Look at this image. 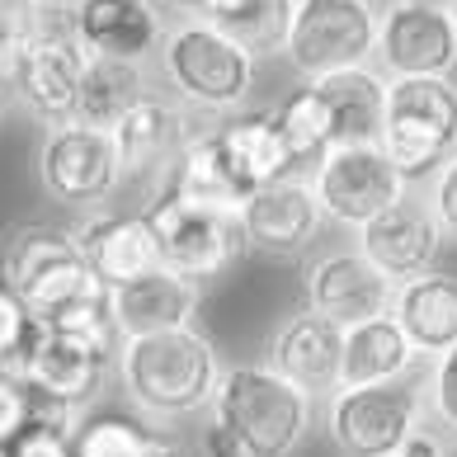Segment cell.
<instances>
[{
  "mask_svg": "<svg viewBox=\"0 0 457 457\" xmlns=\"http://www.w3.org/2000/svg\"><path fill=\"white\" fill-rule=\"evenodd\" d=\"M43 14L29 5V0H0V71L14 62V53L33 38Z\"/></svg>",
  "mask_w": 457,
  "mask_h": 457,
  "instance_id": "cell-34",
  "label": "cell"
},
{
  "mask_svg": "<svg viewBox=\"0 0 457 457\" xmlns=\"http://www.w3.org/2000/svg\"><path fill=\"white\" fill-rule=\"evenodd\" d=\"M198 457H245L241 444L231 438V429L208 411V420H203V429H198Z\"/></svg>",
  "mask_w": 457,
  "mask_h": 457,
  "instance_id": "cell-37",
  "label": "cell"
},
{
  "mask_svg": "<svg viewBox=\"0 0 457 457\" xmlns=\"http://www.w3.org/2000/svg\"><path fill=\"white\" fill-rule=\"evenodd\" d=\"M146 5H151V14H156L165 29L203 20V0H146Z\"/></svg>",
  "mask_w": 457,
  "mask_h": 457,
  "instance_id": "cell-38",
  "label": "cell"
},
{
  "mask_svg": "<svg viewBox=\"0 0 457 457\" xmlns=\"http://www.w3.org/2000/svg\"><path fill=\"white\" fill-rule=\"evenodd\" d=\"M392 457H453V444H444V438L429 434V429H420V434L405 438Z\"/></svg>",
  "mask_w": 457,
  "mask_h": 457,
  "instance_id": "cell-39",
  "label": "cell"
},
{
  "mask_svg": "<svg viewBox=\"0 0 457 457\" xmlns=\"http://www.w3.org/2000/svg\"><path fill=\"white\" fill-rule=\"evenodd\" d=\"M392 316L420 359H444L457 345V274L429 269V274L401 283Z\"/></svg>",
  "mask_w": 457,
  "mask_h": 457,
  "instance_id": "cell-22",
  "label": "cell"
},
{
  "mask_svg": "<svg viewBox=\"0 0 457 457\" xmlns=\"http://www.w3.org/2000/svg\"><path fill=\"white\" fill-rule=\"evenodd\" d=\"M118 382L128 401L146 420H189L208 415L212 396L222 386V359L198 326L146 335V340L118 345Z\"/></svg>",
  "mask_w": 457,
  "mask_h": 457,
  "instance_id": "cell-2",
  "label": "cell"
},
{
  "mask_svg": "<svg viewBox=\"0 0 457 457\" xmlns=\"http://www.w3.org/2000/svg\"><path fill=\"white\" fill-rule=\"evenodd\" d=\"M212 415L231 429L245 457H293L312 429L316 401L269 363H236L222 372Z\"/></svg>",
  "mask_w": 457,
  "mask_h": 457,
  "instance_id": "cell-3",
  "label": "cell"
},
{
  "mask_svg": "<svg viewBox=\"0 0 457 457\" xmlns=\"http://www.w3.org/2000/svg\"><path fill=\"white\" fill-rule=\"evenodd\" d=\"M320 90L335 123V146H363L382 137V113H386V76L378 66H353L312 80Z\"/></svg>",
  "mask_w": 457,
  "mask_h": 457,
  "instance_id": "cell-24",
  "label": "cell"
},
{
  "mask_svg": "<svg viewBox=\"0 0 457 457\" xmlns=\"http://www.w3.org/2000/svg\"><path fill=\"white\" fill-rule=\"evenodd\" d=\"M297 5H316V0H297Z\"/></svg>",
  "mask_w": 457,
  "mask_h": 457,
  "instance_id": "cell-43",
  "label": "cell"
},
{
  "mask_svg": "<svg viewBox=\"0 0 457 457\" xmlns=\"http://www.w3.org/2000/svg\"><path fill=\"white\" fill-rule=\"evenodd\" d=\"M189 118H184L179 104L161 95H146L137 109H132L123 123L113 128V146H118V161H123V184L132 179H170L179 151L189 146Z\"/></svg>",
  "mask_w": 457,
  "mask_h": 457,
  "instance_id": "cell-19",
  "label": "cell"
},
{
  "mask_svg": "<svg viewBox=\"0 0 457 457\" xmlns=\"http://www.w3.org/2000/svg\"><path fill=\"white\" fill-rule=\"evenodd\" d=\"M236 43H245L255 57L283 53L297 24V0H241L227 20H217Z\"/></svg>",
  "mask_w": 457,
  "mask_h": 457,
  "instance_id": "cell-30",
  "label": "cell"
},
{
  "mask_svg": "<svg viewBox=\"0 0 457 457\" xmlns=\"http://www.w3.org/2000/svg\"><path fill=\"white\" fill-rule=\"evenodd\" d=\"M71 457H175V448L146 420L99 411L71 429Z\"/></svg>",
  "mask_w": 457,
  "mask_h": 457,
  "instance_id": "cell-29",
  "label": "cell"
},
{
  "mask_svg": "<svg viewBox=\"0 0 457 457\" xmlns=\"http://www.w3.org/2000/svg\"><path fill=\"white\" fill-rule=\"evenodd\" d=\"M269 118H274V128H278V137H283V146H287V156H293L297 170L302 165H316L335 146L330 109H326V99H320V90L312 86V80H302L293 95H283V104Z\"/></svg>",
  "mask_w": 457,
  "mask_h": 457,
  "instance_id": "cell-28",
  "label": "cell"
},
{
  "mask_svg": "<svg viewBox=\"0 0 457 457\" xmlns=\"http://www.w3.org/2000/svg\"><path fill=\"white\" fill-rule=\"evenodd\" d=\"M5 457H71V429L62 425H33L5 448Z\"/></svg>",
  "mask_w": 457,
  "mask_h": 457,
  "instance_id": "cell-35",
  "label": "cell"
},
{
  "mask_svg": "<svg viewBox=\"0 0 457 457\" xmlns=\"http://www.w3.org/2000/svg\"><path fill=\"white\" fill-rule=\"evenodd\" d=\"M425 386L386 382V386H340L330 396L326 429L345 457H392L405 438L420 434Z\"/></svg>",
  "mask_w": 457,
  "mask_h": 457,
  "instance_id": "cell-10",
  "label": "cell"
},
{
  "mask_svg": "<svg viewBox=\"0 0 457 457\" xmlns=\"http://www.w3.org/2000/svg\"><path fill=\"white\" fill-rule=\"evenodd\" d=\"M392 302H396V283L382 269H372L359 255V245L330 250V255H320L307 269V307L340 330H353V326L378 320V316H392Z\"/></svg>",
  "mask_w": 457,
  "mask_h": 457,
  "instance_id": "cell-14",
  "label": "cell"
},
{
  "mask_svg": "<svg viewBox=\"0 0 457 457\" xmlns=\"http://www.w3.org/2000/svg\"><path fill=\"white\" fill-rule=\"evenodd\" d=\"M429 203H434L438 222H444V236H448V241H457V156L434 175V184H429Z\"/></svg>",
  "mask_w": 457,
  "mask_h": 457,
  "instance_id": "cell-36",
  "label": "cell"
},
{
  "mask_svg": "<svg viewBox=\"0 0 457 457\" xmlns=\"http://www.w3.org/2000/svg\"><path fill=\"white\" fill-rule=\"evenodd\" d=\"M241 227H245L250 250H264V255H302L320 236V227H326V212H320V198H316L307 175H287L278 184H264L245 203Z\"/></svg>",
  "mask_w": 457,
  "mask_h": 457,
  "instance_id": "cell-17",
  "label": "cell"
},
{
  "mask_svg": "<svg viewBox=\"0 0 457 457\" xmlns=\"http://www.w3.org/2000/svg\"><path fill=\"white\" fill-rule=\"evenodd\" d=\"M307 179L320 198L326 222H340V227H353V231H363L372 217H382L392 203H401L411 194V179L392 165L382 142L330 146L326 156L312 165Z\"/></svg>",
  "mask_w": 457,
  "mask_h": 457,
  "instance_id": "cell-9",
  "label": "cell"
},
{
  "mask_svg": "<svg viewBox=\"0 0 457 457\" xmlns=\"http://www.w3.org/2000/svg\"><path fill=\"white\" fill-rule=\"evenodd\" d=\"M372 66L386 80L457 76V14L415 5V0H382L378 57H372Z\"/></svg>",
  "mask_w": 457,
  "mask_h": 457,
  "instance_id": "cell-12",
  "label": "cell"
},
{
  "mask_svg": "<svg viewBox=\"0 0 457 457\" xmlns=\"http://www.w3.org/2000/svg\"><path fill=\"white\" fill-rule=\"evenodd\" d=\"M415 5H434V10H453L457 14V0H415Z\"/></svg>",
  "mask_w": 457,
  "mask_h": 457,
  "instance_id": "cell-42",
  "label": "cell"
},
{
  "mask_svg": "<svg viewBox=\"0 0 457 457\" xmlns=\"http://www.w3.org/2000/svg\"><path fill=\"white\" fill-rule=\"evenodd\" d=\"M236 5H241V0H203V20H227V14L236 10Z\"/></svg>",
  "mask_w": 457,
  "mask_h": 457,
  "instance_id": "cell-41",
  "label": "cell"
},
{
  "mask_svg": "<svg viewBox=\"0 0 457 457\" xmlns=\"http://www.w3.org/2000/svg\"><path fill=\"white\" fill-rule=\"evenodd\" d=\"M0 457H5V453H0Z\"/></svg>",
  "mask_w": 457,
  "mask_h": 457,
  "instance_id": "cell-45",
  "label": "cell"
},
{
  "mask_svg": "<svg viewBox=\"0 0 457 457\" xmlns=\"http://www.w3.org/2000/svg\"><path fill=\"white\" fill-rule=\"evenodd\" d=\"M146 217H151V231H156V245H161V264L198 287L217 274H227L241 260V250H250L241 212L194 208V203H179L170 194H156L146 203Z\"/></svg>",
  "mask_w": 457,
  "mask_h": 457,
  "instance_id": "cell-8",
  "label": "cell"
},
{
  "mask_svg": "<svg viewBox=\"0 0 457 457\" xmlns=\"http://www.w3.org/2000/svg\"><path fill=\"white\" fill-rule=\"evenodd\" d=\"M425 401H429V411H434L438 425H444V429L457 438V345L444 353V359H434Z\"/></svg>",
  "mask_w": 457,
  "mask_h": 457,
  "instance_id": "cell-33",
  "label": "cell"
},
{
  "mask_svg": "<svg viewBox=\"0 0 457 457\" xmlns=\"http://www.w3.org/2000/svg\"><path fill=\"white\" fill-rule=\"evenodd\" d=\"M71 231H76L80 255L90 260V269L109 287H123L132 278L165 269L146 208H99V212H86V222Z\"/></svg>",
  "mask_w": 457,
  "mask_h": 457,
  "instance_id": "cell-16",
  "label": "cell"
},
{
  "mask_svg": "<svg viewBox=\"0 0 457 457\" xmlns=\"http://www.w3.org/2000/svg\"><path fill=\"white\" fill-rule=\"evenodd\" d=\"M198 297H203V287L170 274V269H156V274H146V278L109 287V312H113L118 340H146V335L194 326Z\"/></svg>",
  "mask_w": 457,
  "mask_h": 457,
  "instance_id": "cell-20",
  "label": "cell"
},
{
  "mask_svg": "<svg viewBox=\"0 0 457 457\" xmlns=\"http://www.w3.org/2000/svg\"><path fill=\"white\" fill-rule=\"evenodd\" d=\"M269 368L287 378L297 392H307L312 401L340 392V363H345V330L330 326L326 316H316L312 307L287 316L269 340Z\"/></svg>",
  "mask_w": 457,
  "mask_h": 457,
  "instance_id": "cell-18",
  "label": "cell"
},
{
  "mask_svg": "<svg viewBox=\"0 0 457 457\" xmlns=\"http://www.w3.org/2000/svg\"><path fill=\"white\" fill-rule=\"evenodd\" d=\"M0 278L24 297V307L43 330L80 335V340H99L113 349L123 345L109 312V283L80 255L76 231L47 222L10 231L5 250H0Z\"/></svg>",
  "mask_w": 457,
  "mask_h": 457,
  "instance_id": "cell-1",
  "label": "cell"
},
{
  "mask_svg": "<svg viewBox=\"0 0 457 457\" xmlns=\"http://www.w3.org/2000/svg\"><path fill=\"white\" fill-rule=\"evenodd\" d=\"M453 457H457V444H453Z\"/></svg>",
  "mask_w": 457,
  "mask_h": 457,
  "instance_id": "cell-44",
  "label": "cell"
},
{
  "mask_svg": "<svg viewBox=\"0 0 457 457\" xmlns=\"http://www.w3.org/2000/svg\"><path fill=\"white\" fill-rule=\"evenodd\" d=\"M260 57L245 43H236L222 24L194 20L165 29L161 43V76L189 109L203 113H236L255 95Z\"/></svg>",
  "mask_w": 457,
  "mask_h": 457,
  "instance_id": "cell-4",
  "label": "cell"
},
{
  "mask_svg": "<svg viewBox=\"0 0 457 457\" xmlns=\"http://www.w3.org/2000/svg\"><path fill=\"white\" fill-rule=\"evenodd\" d=\"M151 95L146 71L132 62H109V57H90L86 62V80H80V99H76V118L99 132H113L123 118Z\"/></svg>",
  "mask_w": 457,
  "mask_h": 457,
  "instance_id": "cell-27",
  "label": "cell"
},
{
  "mask_svg": "<svg viewBox=\"0 0 457 457\" xmlns=\"http://www.w3.org/2000/svg\"><path fill=\"white\" fill-rule=\"evenodd\" d=\"M378 0H316L297 5V24L283 57L302 80H320L353 66H372L378 57Z\"/></svg>",
  "mask_w": 457,
  "mask_h": 457,
  "instance_id": "cell-7",
  "label": "cell"
},
{
  "mask_svg": "<svg viewBox=\"0 0 457 457\" xmlns=\"http://www.w3.org/2000/svg\"><path fill=\"white\" fill-rule=\"evenodd\" d=\"M86 47L71 33V14L53 20L43 14L33 38L14 53V62L0 71V86H10L14 99L43 123H71L76 118V99H80V80H86Z\"/></svg>",
  "mask_w": 457,
  "mask_h": 457,
  "instance_id": "cell-6",
  "label": "cell"
},
{
  "mask_svg": "<svg viewBox=\"0 0 457 457\" xmlns=\"http://www.w3.org/2000/svg\"><path fill=\"white\" fill-rule=\"evenodd\" d=\"M382 151L411 179H434L457 156V76H405L386 80Z\"/></svg>",
  "mask_w": 457,
  "mask_h": 457,
  "instance_id": "cell-5",
  "label": "cell"
},
{
  "mask_svg": "<svg viewBox=\"0 0 457 457\" xmlns=\"http://www.w3.org/2000/svg\"><path fill=\"white\" fill-rule=\"evenodd\" d=\"M38 335H43V326L24 307V297L0 278V372H14V378H20L33 345H38Z\"/></svg>",
  "mask_w": 457,
  "mask_h": 457,
  "instance_id": "cell-31",
  "label": "cell"
},
{
  "mask_svg": "<svg viewBox=\"0 0 457 457\" xmlns=\"http://www.w3.org/2000/svg\"><path fill=\"white\" fill-rule=\"evenodd\" d=\"M420 353L411 349L396 316H378L363 326L345 330V363H340V386H386L411 378Z\"/></svg>",
  "mask_w": 457,
  "mask_h": 457,
  "instance_id": "cell-25",
  "label": "cell"
},
{
  "mask_svg": "<svg viewBox=\"0 0 457 457\" xmlns=\"http://www.w3.org/2000/svg\"><path fill=\"white\" fill-rule=\"evenodd\" d=\"M109 363H118V349H113V345L43 330L20 378H24L38 396H47V401H57V405H66V411L80 415L99 392H104Z\"/></svg>",
  "mask_w": 457,
  "mask_h": 457,
  "instance_id": "cell-15",
  "label": "cell"
},
{
  "mask_svg": "<svg viewBox=\"0 0 457 457\" xmlns=\"http://www.w3.org/2000/svg\"><path fill=\"white\" fill-rule=\"evenodd\" d=\"M38 179L47 198L80 212L109 208L123 189V161H118L113 132H99L86 123H62L38 146Z\"/></svg>",
  "mask_w": 457,
  "mask_h": 457,
  "instance_id": "cell-11",
  "label": "cell"
},
{
  "mask_svg": "<svg viewBox=\"0 0 457 457\" xmlns=\"http://www.w3.org/2000/svg\"><path fill=\"white\" fill-rule=\"evenodd\" d=\"M71 33L86 47V57H109L132 66L161 57L165 43V24L151 14L146 0H86L71 14Z\"/></svg>",
  "mask_w": 457,
  "mask_h": 457,
  "instance_id": "cell-21",
  "label": "cell"
},
{
  "mask_svg": "<svg viewBox=\"0 0 457 457\" xmlns=\"http://www.w3.org/2000/svg\"><path fill=\"white\" fill-rule=\"evenodd\" d=\"M444 241L448 236H444V222H438L434 203L411 189L401 203H392L382 217H372V222L359 231V255L401 287V283H411L420 274H429V269L438 264Z\"/></svg>",
  "mask_w": 457,
  "mask_h": 457,
  "instance_id": "cell-13",
  "label": "cell"
},
{
  "mask_svg": "<svg viewBox=\"0 0 457 457\" xmlns=\"http://www.w3.org/2000/svg\"><path fill=\"white\" fill-rule=\"evenodd\" d=\"M33 425V386L14 372H0V453Z\"/></svg>",
  "mask_w": 457,
  "mask_h": 457,
  "instance_id": "cell-32",
  "label": "cell"
},
{
  "mask_svg": "<svg viewBox=\"0 0 457 457\" xmlns=\"http://www.w3.org/2000/svg\"><path fill=\"white\" fill-rule=\"evenodd\" d=\"M217 142H222V156L231 165V175L241 179L250 194H260L264 184H278L287 175H297V165H293V156H287V146H283L269 113L231 118V123L217 128Z\"/></svg>",
  "mask_w": 457,
  "mask_h": 457,
  "instance_id": "cell-26",
  "label": "cell"
},
{
  "mask_svg": "<svg viewBox=\"0 0 457 457\" xmlns=\"http://www.w3.org/2000/svg\"><path fill=\"white\" fill-rule=\"evenodd\" d=\"M33 10L38 14H53V20H66V14H76L80 5H86V0H29Z\"/></svg>",
  "mask_w": 457,
  "mask_h": 457,
  "instance_id": "cell-40",
  "label": "cell"
},
{
  "mask_svg": "<svg viewBox=\"0 0 457 457\" xmlns=\"http://www.w3.org/2000/svg\"><path fill=\"white\" fill-rule=\"evenodd\" d=\"M179 203H194V208H217V212H241L250 198L245 184L231 175V165L222 156V142H217V128H203L189 137V146L179 151L170 179H165V189Z\"/></svg>",
  "mask_w": 457,
  "mask_h": 457,
  "instance_id": "cell-23",
  "label": "cell"
}]
</instances>
